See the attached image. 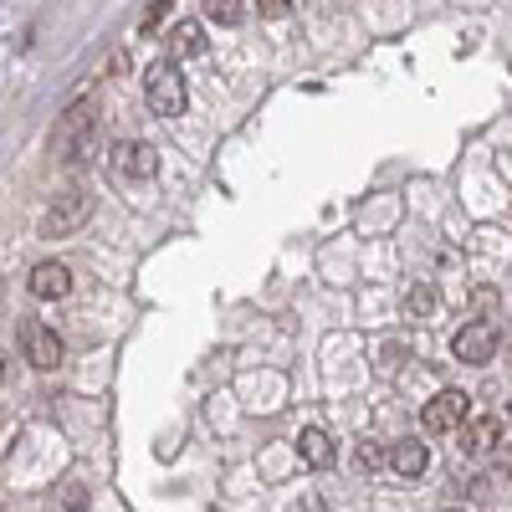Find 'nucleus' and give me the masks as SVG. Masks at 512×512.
<instances>
[{
    "mask_svg": "<svg viewBox=\"0 0 512 512\" xmlns=\"http://www.w3.org/2000/svg\"><path fill=\"white\" fill-rule=\"evenodd\" d=\"M93 128H98V103H93V98H77V103L62 113V123L52 128V149H57V159H62V164H82V159H88V149H93Z\"/></svg>",
    "mask_w": 512,
    "mask_h": 512,
    "instance_id": "f257e3e1",
    "label": "nucleus"
},
{
    "mask_svg": "<svg viewBox=\"0 0 512 512\" xmlns=\"http://www.w3.org/2000/svg\"><path fill=\"white\" fill-rule=\"evenodd\" d=\"M144 98H149V108H154L159 118H180V113H185V77H180L175 57H164V62L149 67Z\"/></svg>",
    "mask_w": 512,
    "mask_h": 512,
    "instance_id": "f03ea898",
    "label": "nucleus"
},
{
    "mask_svg": "<svg viewBox=\"0 0 512 512\" xmlns=\"http://www.w3.org/2000/svg\"><path fill=\"white\" fill-rule=\"evenodd\" d=\"M88 216H93V195L88 190H62L47 205V216H41V236H72Z\"/></svg>",
    "mask_w": 512,
    "mask_h": 512,
    "instance_id": "7ed1b4c3",
    "label": "nucleus"
},
{
    "mask_svg": "<svg viewBox=\"0 0 512 512\" xmlns=\"http://www.w3.org/2000/svg\"><path fill=\"white\" fill-rule=\"evenodd\" d=\"M466 415H472V395H461V390H441L431 405H425V431L431 436H446V431H461Z\"/></svg>",
    "mask_w": 512,
    "mask_h": 512,
    "instance_id": "20e7f679",
    "label": "nucleus"
},
{
    "mask_svg": "<svg viewBox=\"0 0 512 512\" xmlns=\"http://www.w3.org/2000/svg\"><path fill=\"white\" fill-rule=\"evenodd\" d=\"M451 354L461 359V364H487L492 354H497V328L487 323V318H477V323H466L456 338H451Z\"/></svg>",
    "mask_w": 512,
    "mask_h": 512,
    "instance_id": "39448f33",
    "label": "nucleus"
},
{
    "mask_svg": "<svg viewBox=\"0 0 512 512\" xmlns=\"http://www.w3.org/2000/svg\"><path fill=\"white\" fill-rule=\"evenodd\" d=\"M21 354H26V364H36V369H57L62 364V338L47 328V323H26L21 328Z\"/></svg>",
    "mask_w": 512,
    "mask_h": 512,
    "instance_id": "423d86ee",
    "label": "nucleus"
},
{
    "mask_svg": "<svg viewBox=\"0 0 512 512\" xmlns=\"http://www.w3.org/2000/svg\"><path fill=\"white\" fill-rule=\"evenodd\" d=\"M108 169H113L118 180H149L154 169H159V154H154L149 144H113Z\"/></svg>",
    "mask_w": 512,
    "mask_h": 512,
    "instance_id": "0eeeda50",
    "label": "nucleus"
},
{
    "mask_svg": "<svg viewBox=\"0 0 512 512\" xmlns=\"http://www.w3.org/2000/svg\"><path fill=\"white\" fill-rule=\"evenodd\" d=\"M26 292L41 297V303H57V297L72 292V272H67L62 262H36L31 277H26Z\"/></svg>",
    "mask_w": 512,
    "mask_h": 512,
    "instance_id": "6e6552de",
    "label": "nucleus"
},
{
    "mask_svg": "<svg viewBox=\"0 0 512 512\" xmlns=\"http://www.w3.org/2000/svg\"><path fill=\"white\" fill-rule=\"evenodd\" d=\"M456 436H461V441H456V451H461V456H492V451H497V436H502V420H497V415L466 420Z\"/></svg>",
    "mask_w": 512,
    "mask_h": 512,
    "instance_id": "1a4fd4ad",
    "label": "nucleus"
},
{
    "mask_svg": "<svg viewBox=\"0 0 512 512\" xmlns=\"http://www.w3.org/2000/svg\"><path fill=\"white\" fill-rule=\"evenodd\" d=\"M297 456H303L313 472H323V466H333V436L323 431V425H308V431L297 436Z\"/></svg>",
    "mask_w": 512,
    "mask_h": 512,
    "instance_id": "9d476101",
    "label": "nucleus"
},
{
    "mask_svg": "<svg viewBox=\"0 0 512 512\" xmlns=\"http://www.w3.org/2000/svg\"><path fill=\"white\" fill-rule=\"evenodd\" d=\"M205 52V31L200 21H180V26H169V57H200Z\"/></svg>",
    "mask_w": 512,
    "mask_h": 512,
    "instance_id": "9b49d317",
    "label": "nucleus"
},
{
    "mask_svg": "<svg viewBox=\"0 0 512 512\" xmlns=\"http://www.w3.org/2000/svg\"><path fill=\"white\" fill-rule=\"evenodd\" d=\"M390 466H395L400 477H420L425 466H431V451H425V441H400L390 451Z\"/></svg>",
    "mask_w": 512,
    "mask_h": 512,
    "instance_id": "f8f14e48",
    "label": "nucleus"
},
{
    "mask_svg": "<svg viewBox=\"0 0 512 512\" xmlns=\"http://www.w3.org/2000/svg\"><path fill=\"white\" fill-rule=\"evenodd\" d=\"M431 313H436V287L431 282L405 287V318H431Z\"/></svg>",
    "mask_w": 512,
    "mask_h": 512,
    "instance_id": "ddd939ff",
    "label": "nucleus"
},
{
    "mask_svg": "<svg viewBox=\"0 0 512 512\" xmlns=\"http://www.w3.org/2000/svg\"><path fill=\"white\" fill-rule=\"evenodd\" d=\"M200 11L216 26H236L241 21V0H200Z\"/></svg>",
    "mask_w": 512,
    "mask_h": 512,
    "instance_id": "4468645a",
    "label": "nucleus"
},
{
    "mask_svg": "<svg viewBox=\"0 0 512 512\" xmlns=\"http://www.w3.org/2000/svg\"><path fill=\"white\" fill-rule=\"evenodd\" d=\"M169 6H175V0H154V6L144 11V21H139V31H144V36H154V31H159V21L169 16Z\"/></svg>",
    "mask_w": 512,
    "mask_h": 512,
    "instance_id": "2eb2a0df",
    "label": "nucleus"
},
{
    "mask_svg": "<svg viewBox=\"0 0 512 512\" xmlns=\"http://www.w3.org/2000/svg\"><path fill=\"white\" fill-rule=\"evenodd\" d=\"M384 461H390V456H384L374 441H364V446H359V472H379Z\"/></svg>",
    "mask_w": 512,
    "mask_h": 512,
    "instance_id": "dca6fc26",
    "label": "nucleus"
},
{
    "mask_svg": "<svg viewBox=\"0 0 512 512\" xmlns=\"http://www.w3.org/2000/svg\"><path fill=\"white\" fill-rule=\"evenodd\" d=\"M472 313H482V318L497 313V292L492 287H472Z\"/></svg>",
    "mask_w": 512,
    "mask_h": 512,
    "instance_id": "f3484780",
    "label": "nucleus"
},
{
    "mask_svg": "<svg viewBox=\"0 0 512 512\" xmlns=\"http://www.w3.org/2000/svg\"><path fill=\"white\" fill-rule=\"evenodd\" d=\"M292 6V0H256V11H262V16H282Z\"/></svg>",
    "mask_w": 512,
    "mask_h": 512,
    "instance_id": "a211bd4d",
    "label": "nucleus"
},
{
    "mask_svg": "<svg viewBox=\"0 0 512 512\" xmlns=\"http://www.w3.org/2000/svg\"><path fill=\"white\" fill-rule=\"evenodd\" d=\"M507 415H512V410H507Z\"/></svg>",
    "mask_w": 512,
    "mask_h": 512,
    "instance_id": "6ab92c4d",
    "label": "nucleus"
}]
</instances>
